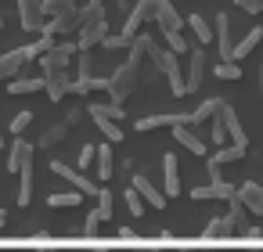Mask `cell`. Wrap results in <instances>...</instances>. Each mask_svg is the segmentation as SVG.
Returning <instances> with one entry per match:
<instances>
[{
    "instance_id": "6da1fadb",
    "label": "cell",
    "mask_w": 263,
    "mask_h": 252,
    "mask_svg": "<svg viewBox=\"0 0 263 252\" xmlns=\"http://www.w3.org/2000/svg\"><path fill=\"white\" fill-rule=\"evenodd\" d=\"M148 58L155 62V69L170 80V87H173V94L177 98H184L187 94V83H184V76H180V65H177V51H166L155 36H148Z\"/></svg>"
},
{
    "instance_id": "7a4b0ae2",
    "label": "cell",
    "mask_w": 263,
    "mask_h": 252,
    "mask_svg": "<svg viewBox=\"0 0 263 252\" xmlns=\"http://www.w3.org/2000/svg\"><path fill=\"white\" fill-rule=\"evenodd\" d=\"M54 44H51V36L44 33V40H36V44H26V47H15V51H8V54H0V80H15V72L26 65V62H33V58H40L44 51H51Z\"/></svg>"
},
{
    "instance_id": "3957f363",
    "label": "cell",
    "mask_w": 263,
    "mask_h": 252,
    "mask_svg": "<svg viewBox=\"0 0 263 252\" xmlns=\"http://www.w3.org/2000/svg\"><path fill=\"white\" fill-rule=\"evenodd\" d=\"M137 65H141V58L126 54V62L108 76V98H112L116 105H123V101L134 94V87H137Z\"/></svg>"
},
{
    "instance_id": "277c9868",
    "label": "cell",
    "mask_w": 263,
    "mask_h": 252,
    "mask_svg": "<svg viewBox=\"0 0 263 252\" xmlns=\"http://www.w3.org/2000/svg\"><path fill=\"white\" fill-rule=\"evenodd\" d=\"M80 47L76 44H54L51 51L40 54V65H44V76H58V72H69V62Z\"/></svg>"
},
{
    "instance_id": "5b68a950",
    "label": "cell",
    "mask_w": 263,
    "mask_h": 252,
    "mask_svg": "<svg viewBox=\"0 0 263 252\" xmlns=\"http://www.w3.org/2000/svg\"><path fill=\"white\" fill-rule=\"evenodd\" d=\"M51 173H54V177H62L72 191H83L87 198H90V195H94V198L101 195V187H98V184H94L83 169H72V166H65V162H51Z\"/></svg>"
},
{
    "instance_id": "8992f818",
    "label": "cell",
    "mask_w": 263,
    "mask_h": 252,
    "mask_svg": "<svg viewBox=\"0 0 263 252\" xmlns=\"http://www.w3.org/2000/svg\"><path fill=\"white\" fill-rule=\"evenodd\" d=\"M76 119H80V112H65V115H62V119H58L54 126H47V130L40 133V141H36V148H47V151H51V148H58V144H62V141H65L69 133H72V126H76Z\"/></svg>"
},
{
    "instance_id": "52a82bcc",
    "label": "cell",
    "mask_w": 263,
    "mask_h": 252,
    "mask_svg": "<svg viewBox=\"0 0 263 252\" xmlns=\"http://www.w3.org/2000/svg\"><path fill=\"white\" fill-rule=\"evenodd\" d=\"M180 123H184V126H191V123H195V119H191V112H170V115H144V119H137V123H134V130H137V133H152V130H162V126H170V130H173V126H180Z\"/></svg>"
},
{
    "instance_id": "ba28073f",
    "label": "cell",
    "mask_w": 263,
    "mask_h": 252,
    "mask_svg": "<svg viewBox=\"0 0 263 252\" xmlns=\"http://www.w3.org/2000/svg\"><path fill=\"white\" fill-rule=\"evenodd\" d=\"M245 144H227V148H220V151H213L209 155V162H205V169H209V180H220V166H227V162H238V159H245Z\"/></svg>"
},
{
    "instance_id": "9c48e42d",
    "label": "cell",
    "mask_w": 263,
    "mask_h": 252,
    "mask_svg": "<svg viewBox=\"0 0 263 252\" xmlns=\"http://www.w3.org/2000/svg\"><path fill=\"white\" fill-rule=\"evenodd\" d=\"M213 29H216V47H220V62H234V40H231V18L220 11L213 18Z\"/></svg>"
},
{
    "instance_id": "30bf717a",
    "label": "cell",
    "mask_w": 263,
    "mask_h": 252,
    "mask_svg": "<svg viewBox=\"0 0 263 252\" xmlns=\"http://www.w3.org/2000/svg\"><path fill=\"white\" fill-rule=\"evenodd\" d=\"M18 18H22V29L40 33L44 29V0H18Z\"/></svg>"
},
{
    "instance_id": "8fae6325",
    "label": "cell",
    "mask_w": 263,
    "mask_h": 252,
    "mask_svg": "<svg viewBox=\"0 0 263 252\" xmlns=\"http://www.w3.org/2000/svg\"><path fill=\"white\" fill-rule=\"evenodd\" d=\"M87 112H90V119L98 123V130H101V133L108 137V144H119V141H123V126H119L116 119H108V112H105V105H90Z\"/></svg>"
},
{
    "instance_id": "7c38bea8",
    "label": "cell",
    "mask_w": 263,
    "mask_h": 252,
    "mask_svg": "<svg viewBox=\"0 0 263 252\" xmlns=\"http://www.w3.org/2000/svg\"><path fill=\"white\" fill-rule=\"evenodd\" d=\"M191 198H195V202H209V198L231 202V198H238V187H231V184H223V180H209L205 187H191Z\"/></svg>"
},
{
    "instance_id": "4fadbf2b",
    "label": "cell",
    "mask_w": 263,
    "mask_h": 252,
    "mask_svg": "<svg viewBox=\"0 0 263 252\" xmlns=\"http://www.w3.org/2000/svg\"><path fill=\"white\" fill-rule=\"evenodd\" d=\"M148 18H155V0H137V8L126 15V26H123V36H137V29L148 22Z\"/></svg>"
},
{
    "instance_id": "5bb4252c",
    "label": "cell",
    "mask_w": 263,
    "mask_h": 252,
    "mask_svg": "<svg viewBox=\"0 0 263 252\" xmlns=\"http://www.w3.org/2000/svg\"><path fill=\"white\" fill-rule=\"evenodd\" d=\"M155 22H159L162 33H177V29H184V18L177 15V8L170 4V0H155Z\"/></svg>"
},
{
    "instance_id": "9a60e30c",
    "label": "cell",
    "mask_w": 263,
    "mask_h": 252,
    "mask_svg": "<svg viewBox=\"0 0 263 252\" xmlns=\"http://www.w3.org/2000/svg\"><path fill=\"white\" fill-rule=\"evenodd\" d=\"M202 80H205V51L202 47H195L191 51V65H187V94H195L198 87H202Z\"/></svg>"
},
{
    "instance_id": "2e32d148",
    "label": "cell",
    "mask_w": 263,
    "mask_h": 252,
    "mask_svg": "<svg viewBox=\"0 0 263 252\" xmlns=\"http://www.w3.org/2000/svg\"><path fill=\"white\" fill-rule=\"evenodd\" d=\"M238 202H241L252 216H263V187H259V184H252V180L241 184V187H238Z\"/></svg>"
},
{
    "instance_id": "e0dca14e",
    "label": "cell",
    "mask_w": 263,
    "mask_h": 252,
    "mask_svg": "<svg viewBox=\"0 0 263 252\" xmlns=\"http://www.w3.org/2000/svg\"><path fill=\"white\" fill-rule=\"evenodd\" d=\"M134 187L141 191V198H144L152 209H166V191H159L148 177H141V173H137V177H134Z\"/></svg>"
},
{
    "instance_id": "ac0fdd59",
    "label": "cell",
    "mask_w": 263,
    "mask_h": 252,
    "mask_svg": "<svg viewBox=\"0 0 263 252\" xmlns=\"http://www.w3.org/2000/svg\"><path fill=\"white\" fill-rule=\"evenodd\" d=\"M162 180H166V198L180 195V173H177V155H162Z\"/></svg>"
},
{
    "instance_id": "d6986e66",
    "label": "cell",
    "mask_w": 263,
    "mask_h": 252,
    "mask_svg": "<svg viewBox=\"0 0 263 252\" xmlns=\"http://www.w3.org/2000/svg\"><path fill=\"white\" fill-rule=\"evenodd\" d=\"M249 216H252V212H249V209H245L238 198H231V212H227V220H231L234 234H252V230H256V227L249 223Z\"/></svg>"
},
{
    "instance_id": "ffe728a7",
    "label": "cell",
    "mask_w": 263,
    "mask_h": 252,
    "mask_svg": "<svg viewBox=\"0 0 263 252\" xmlns=\"http://www.w3.org/2000/svg\"><path fill=\"white\" fill-rule=\"evenodd\" d=\"M29 198H33V155H29V159L22 162V169H18V205L26 209Z\"/></svg>"
},
{
    "instance_id": "44dd1931",
    "label": "cell",
    "mask_w": 263,
    "mask_h": 252,
    "mask_svg": "<svg viewBox=\"0 0 263 252\" xmlns=\"http://www.w3.org/2000/svg\"><path fill=\"white\" fill-rule=\"evenodd\" d=\"M173 141H177V144H184L191 155H205V144H202V141L195 137V130H191V126H184V123H180V126H173Z\"/></svg>"
},
{
    "instance_id": "7402d4cb",
    "label": "cell",
    "mask_w": 263,
    "mask_h": 252,
    "mask_svg": "<svg viewBox=\"0 0 263 252\" xmlns=\"http://www.w3.org/2000/svg\"><path fill=\"white\" fill-rule=\"evenodd\" d=\"M184 26L195 33V40H198V44H209V40H216V29H209V22H205L202 15H187V18H184Z\"/></svg>"
},
{
    "instance_id": "603a6c76",
    "label": "cell",
    "mask_w": 263,
    "mask_h": 252,
    "mask_svg": "<svg viewBox=\"0 0 263 252\" xmlns=\"http://www.w3.org/2000/svg\"><path fill=\"white\" fill-rule=\"evenodd\" d=\"M259 40H263V29H259V26H252V29H249V33L234 44V62H241L245 54H252V47H256Z\"/></svg>"
},
{
    "instance_id": "cb8c5ba5",
    "label": "cell",
    "mask_w": 263,
    "mask_h": 252,
    "mask_svg": "<svg viewBox=\"0 0 263 252\" xmlns=\"http://www.w3.org/2000/svg\"><path fill=\"white\" fill-rule=\"evenodd\" d=\"M223 119H227V133H231V144H245L249 148V137H245V130H241V123H238V115H234V108L223 101Z\"/></svg>"
},
{
    "instance_id": "d4e9b609",
    "label": "cell",
    "mask_w": 263,
    "mask_h": 252,
    "mask_svg": "<svg viewBox=\"0 0 263 252\" xmlns=\"http://www.w3.org/2000/svg\"><path fill=\"white\" fill-rule=\"evenodd\" d=\"M227 234H234V227H231L227 216H213V220L205 223V230H202L205 241H216V238H227Z\"/></svg>"
},
{
    "instance_id": "484cf974",
    "label": "cell",
    "mask_w": 263,
    "mask_h": 252,
    "mask_svg": "<svg viewBox=\"0 0 263 252\" xmlns=\"http://www.w3.org/2000/svg\"><path fill=\"white\" fill-rule=\"evenodd\" d=\"M36 90H47V80H8V94H36Z\"/></svg>"
},
{
    "instance_id": "4316f807",
    "label": "cell",
    "mask_w": 263,
    "mask_h": 252,
    "mask_svg": "<svg viewBox=\"0 0 263 252\" xmlns=\"http://www.w3.org/2000/svg\"><path fill=\"white\" fill-rule=\"evenodd\" d=\"M98 180H112V144H98Z\"/></svg>"
},
{
    "instance_id": "83f0119b",
    "label": "cell",
    "mask_w": 263,
    "mask_h": 252,
    "mask_svg": "<svg viewBox=\"0 0 263 252\" xmlns=\"http://www.w3.org/2000/svg\"><path fill=\"white\" fill-rule=\"evenodd\" d=\"M87 195L83 191H58V195H47V205L51 209H69V205H80Z\"/></svg>"
},
{
    "instance_id": "f1b7e54d",
    "label": "cell",
    "mask_w": 263,
    "mask_h": 252,
    "mask_svg": "<svg viewBox=\"0 0 263 252\" xmlns=\"http://www.w3.org/2000/svg\"><path fill=\"white\" fill-rule=\"evenodd\" d=\"M213 76H216V80H227V83H234V80H241V65H238V62H216Z\"/></svg>"
},
{
    "instance_id": "f546056e",
    "label": "cell",
    "mask_w": 263,
    "mask_h": 252,
    "mask_svg": "<svg viewBox=\"0 0 263 252\" xmlns=\"http://www.w3.org/2000/svg\"><path fill=\"white\" fill-rule=\"evenodd\" d=\"M105 223H112V220H108L101 209H90V212H87V220H83V234H98Z\"/></svg>"
},
{
    "instance_id": "4dcf8cb0",
    "label": "cell",
    "mask_w": 263,
    "mask_h": 252,
    "mask_svg": "<svg viewBox=\"0 0 263 252\" xmlns=\"http://www.w3.org/2000/svg\"><path fill=\"white\" fill-rule=\"evenodd\" d=\"M231 133H227V119H223V105H220V112L213 115V144H223Z\"/></svg>"
},
{
    "instance_id": "1f68e13d",
    "label": "cell",
    "mask_w": 263,
    "mask_h": 252,
    "mask_svg": "<svg viewBox=\"0 0 263 252\" xmlns=\"http://www.w3.org/2000/svg\"><path fill=\"white\" fill-rule=\"evenodd\" d=\"M76 4L72 0H44V15H51V18H58V15H65V11H72Z\"/></svg>"
},
{
    "instance_id": "d6a6232c",
    "label": "cell",
    "mask_w": 263,
    "mask_h": 252,
    "mask_svg": "<svg viewBox=\"0 0 263 252\" xmlns=\"http://www.w3.org/2000/svg\"><path fill=\"white\" fill-rule=\"evenodd\" d=\"M101 44H105V51H130V47H134V36H123V33H116V36H105Z\"/></svg>"
},
{
    "instance_id": "836d02e7",
    "label": "cell",
    "mask_w": 263,
    "mask_h": 252,
    "mask_svg": "<svg viewBox=\"0 0 263 252\" xmlns=\"http://www.w3.org/2000/svg\"><path fill=\"white\" fill-rule=\"evenodd\" d=\"M126 209H130V216H141V212L148 209V202L141 198V191H137V187H130V191H126Z\"/></svg>"
},
{
    "instance_id": "e575fe53",
    "label": "cell",
    "mask_w": 263,
    "mask_h": 252,
    "mask_svg": "<svg viewBox=\"0 0 263 252\" xmlns=\"http://www.w3.org/2000/svg\"><path fill=\"white\" fill-rule=\"evenodd\" d=\"M94 166H98V148H90V144H87V148L80 151V169L87 173V169H94Z\"/></svg>"
},
{
    "instance_id": "d590c367",
    "label": "cell",
    "mask_w": 263,
    "mask_h": 252,
    "mask_svg": "<svg viewBox=\"0 0 263 252\" xmlns=\"http://www.w3.org/2000/svg\"><path fill=\"white\" fill-rule=\"evenodd\" d=\"M166 44H170V51H177V54H180V51H187V40H184V33H180V29H177V33H166Z\"/></svg>"
},
{
    "instance_id": "8d00e7d4",
    "label": "cell",
    "mask_w": 263,
    "mask_h": 252,
    "mask_svg": "<svg viewBox=\"0 0 263 252\" xmlns=\"http://www.w3.org/2000/svg\"><path fill=\"white\" fill-rule=\"evenodd\" d=\"M29 123H33V112H18V115L11 119V133H18V137H22V130H26Z\"/></svg>"
},
{
    "instance_id": "74e56055",
    "label": "cell",
    "mask_w": 263,
    "mask_h": 252,
    "mask_svg": "<svg viewBox=\"0 0 263 252\" xmlns=\"http://www.w3.org/2000/svg\"><path fill=\"white\" fill-rule=\"evenodd\" d=\"M98 209L112 220V195H108V187H101V195H98Z\"/></svg>"
},
{
    "instance_id": "f35d334b",
    "label": "cell",
    "mask_w": 263,
    "mask_h": 252,
    "mask_svg": "<svg viewBox=\"0 0 263 252\" xmlns=\"http://www.w3.org/2000/svg\"><path fill=\"white\" fill-rule=\"evenodd\" d=\"M234 4H238L241 11H249V15H259V11H263V0H234Z\"/></svg>"
},
{
    "instance_id": "ab89813d",
    "label": "cell",
    "mask_w": 263,
    "mask_h": 252,
    "mask_svg": "<svg viewBox=\"0 0 263 252\" xmlns=\"http://www.w3.org/2000/svg\"><path fill=\"white\" fill-rule=\"evenodd\" d=\"M36 252H62V248H54V245H44V248H36Z\"/></svg>"
},
{
    "instance_id": "60d3db41",
    "label": "cell",
    "mask_w": 263,
    "mask_h": 252,
    "mask_svg": "<svg viewBox=\"0 0 263 252\" xmlns=\"http://www.w3.org/2000/svg\"><path fill=\"white\" fill-rule=\"evenodd\" d=\"M4 223H8V212H4V209H0V227H4Z\"/></svg>"
},
{
    "instance_id": "b9f144b4",
    "label": "cell",
    "mask_w": 263,
    "mask_h": 252,
    "mask_svg": "<svg viewBox=\"0 0 263 252\" xmlns=\"http://www.w3.org/2000/svg\"><path fill=\"white\" fill-rule=\"evenodd\" d=\"M87 252H108V248H87Z\"/></svg>"
},
{
    "instance_id": "7bdbcfd3",
    "label": "cell",
    "mask_w": 263,
    "mask_h": 252,
    "mask_svg": "<svg viewBox=\"0 0 263 252\" xmlns=\"http://www.w3.org/2000/svg\"><path fill=\"white\" fill-rule=\"evenodd\" d=\"M0 148H4V130H0Z\"/></svg>"
},
{
    "instance_id": "ee69618b",
    "label": "cell",
    "mask_w": 263,
    "mask_h": 252,
    "mask_svg": "<svg viewBox=\"0 0 263 252\" xmlns=\"http://www.w3.org/2000/svg\"><path fill=\"white\" fill-rule=\"evenodd\" d=\"M137 252H155V248H137Z\"/></svg>"
},
{
    "instance_id": "f6af8a7d",
    "label": "cell",
    "mask_w": 263,
    "mask_h": 252,
    "mask_svg": "<svg viewBox=\"0 0 263 252\" xmlns=\"http://www.w3.org/2000/svg\"><path fill=\"white\" fill-rule=\"evenodd\" d=\"M259 87H263V69H259Z\"/></svg>"
},
{
    "instance_id": "bcb514c9",
    "label": "cell",
    "mask_w": 263,
    "mask_h": 252,
    "mask_svg": "<svg viewBox=\"0 0 263 252\" xmlns=\"http://www.w3.org/2000/svg\"><path fill=\"white\" fill-rule=\"evenodd\" d=\"M249 252H263V248H249Z\"/></svg>"
},
{
    "instance_id": "7dc6e473",
    "label": "cell",
    "mask_w": 263,
    "mask_h": 252,
    "mask_svg": "<svg viewBox=\"0 0 263 252\" xmlns=\"http://www.w3.org/2000/svg\"><path fill=\"white\" fill-rule=\"evenodd\" d=\"M0 26H4V18H0Z\"/></svg>"
},
{
    "instance_id": "c3c4849f",
    "label": "cell",
    "mask_w": 263,
    "mask_h": 252,
    "mask_svg": "<svg viewBox=\"0 0 263 252\" xmlns=\"http://www.w3.org/2000/svg\"><path fill=\"white\" fill-rule=\"evenodd\" d=\"M205 252H209V248H205Z\"/></svg>"
}]
</instances>
